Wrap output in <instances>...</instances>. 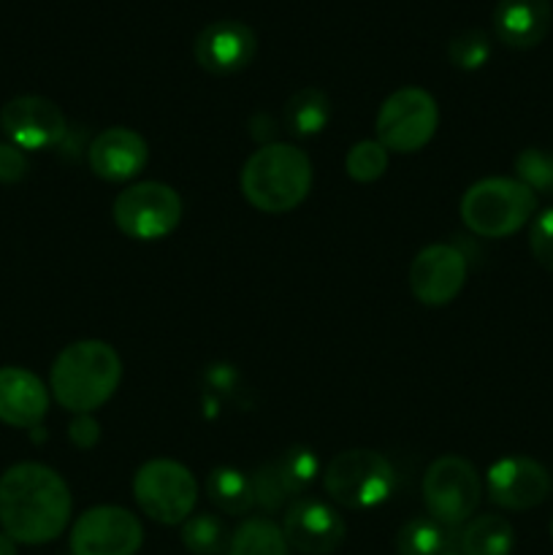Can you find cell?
I'll use <instances>...</instances> for the list:
<instances>
[{
	"label": "cell",
	"instance_id": "cell-4",
	"mask_svg": "<svg viewBox=\"0 0 553 555\" xmlns=\"http://www.w3.org/2000/svg\"><path fill=\"white\" fill-rule=\"evenodd\" d=\"M537 195L518 179L488 177L472 184L461 198V220L475 236L504 238L535 217Z\"/></svg>",
	"mask_w": 553,
	"mask_h": 555
},
{
	"label": "cell",
	"instance_id": "cell-15",
	"mask_svg": "<svg viewBox=\"0 0 553 555\" xmlns=\"http://www.w3.org/2000/svg\"><path fill=\"white\" fill-rule=\"evenodd\" d=\"M488 496L497 507L524 509L540 507L551 491V477H548L545 466L537 464L535 459H524V455H510V459L497 461L486 475Z\"/></svg>",
	"mask_w": 553,
	"mask_h": 555
},
{
	"label": "cell",
	"instance_id": "cell-5",
	"mask_svg": "<svg viewBox=\"0 0 553 555\" xmlns=\"http://www.w3.org/2000/svg\"><path fill=\"white\" fill-rule=\"evenodd\" d=\"M323 488L339 507L372 509L394 496L396 472L377 450H345L325 466Z\"/></svg>",
	"mask_w": 553,
	"mask_h": 555
},
{
	"label": "cell",
	"instance_id": "cell-22",
	"mask_svg": "<svg viewBox=\"0 0 553 555\" xmlns=\"http://www.w3.org/2000/svg\"><path fill=\"white\" fill-rule=\"evenodd\" d=\"M331 119V101L318 87H304L293 92L285 103V128L293 135H314L325 130Z\"/></svg>",
	"mask_w": 553,
	"mask_h": 555
},
{
	"label": "cell",
	"instance_id": "cell-20",
	"mask_svg": "<svg viewBox=\"0 0 553 555\" xmlns=\"http://www.w3.org/2000/svg\"><path fill=\"white\" fill-rule=\"evenodd\" d=\"M211 504L226 515H247L255 507L253 480L233 466H217L206 477Z\"/></svg>",
	"mask_w": 553,
	"mask_h": 555
},
{
	"label": "cell",
	"instance_id": "cell-27",
	"mask_svg": "<svg viewBox=\"0 0 553 555\" xmlns=\"http://www.w3.org/2000/svg\"><path fill=\"white\" fill-rule=\"evenodd\" d=\"M491 57V38L486 30H461L459 36L450 38L448 60L461 70H477Z\"/></svg>",
	"mask_w": 553,
	"mask_h": 555
},
{
	"label": "cell",
	"instance_id": "cell-18",
	"mask_svg": "<svg viewBox=\"0 0 553 555\" xmlns=\"http://www.w3.org/2000/svg\"><path fill=\"white\" fill-rule=\"evenodd\" d=\"M551 0H499L493 33L510 49H531L551 30Z\"/></svg>",
	"mask_w": 553,
	"mask_h": 555
},
{
	"label": "cell",
	"instance_id": "cell-10",
	"mask_svg": "<svg viewBox=\"0 0 553 555\" xmlns=\"http://www.w3.org/2000/svg\"><path fill=\"white\" fill-rule=\"evenodd\" d=\"M144 542L141 520L123 507H92L70 529L74 555H136Z\"/></svg>",
	"mask_w": 553,
	"mask_h": 555
},
{
	"label": "cell",
	"instance_id": "cell-21",
	"mask_svg": "<svg viewBox=\"0 0 553 555\" xmlns=\"http://www.w3.org/2000/svg\"><path fill=\"white\" fill-rule=\"evenodd\" d=\"M226 555H291V545L274 520L247 518L233 531Z\"/></svg>",
	"mask_w": 553,
	"mask_h": 555
},
{
	"label": "cell",
	"instance_id": "cell-28",
	"mask_svg": "<svg viewBox=\"0 0 553 555\" xmlns=\"http://www.w3.org/2000/svg\"><path fill=\"white\" fill-rule=\"evenodd\" d=\"M515 173L531 193H553V152L529 146L515 157Z\"/></svg>",
	"mask_w": 553,
	"mask_h": 555
},
{
	"label": "cell",
	"instance_id": "cell-1",
	"mask_svg": "<svg viewBox=\"0 0 553 555\" xmlns=\"http://www.w3.org/2000/svg\"><path fill=\"white\" fill-rule=\"evenodd\" d=\"M70 491L43 464H14L0 475V526L20 545H47L70 520Z\"/></svg>",
	"mask_w": 553,
	"mask_h": 555
},
{
	"label": "cell",
	"instance_id": "cell-8",
	"mask_svg": "<svg viewBox=\"0 0 553 555\" xmlns=\"http://www.w3.org/2000/svg\"><path fill=\"white\" fill-rule=\"evenodd\" d=\"M182 198L163 182H139L125 188L114 201V222L136 242H157L177 231Z\"/></svg>",
	"mask_w": 553,
	"mask_h": 555
},
{
	"label": "cell",
	"instance_id": "cell-33",
	"mask_svg": "<svg viewBox=\"0 0 553 555\" xmlns=\"http://www.w3.org/2000/svg\"><path fill=\"white\" fill-rule=\"evenodd\" d=\"M0 555H16V542L0 531Z\"/></svg>",
	"mask_w": 553,
	"mask_h": 555
},
{
	"label": "cell",
	"instance_id": "cell-35",
	"mask_svg": "<svg viewBox=\"0 0 553 555\" xmlns=\"http://www.w3.org/2000/svg\"><path fill=\"white\" fill-rule=\"evenodd\" d=\"M551 537H553V518H551Z\"/></svg>",
	"mask_w": 553,
	"mask_h": 555
},
{
	"label": "cell",
	"instance_id": "cell-16",
	"mask_svg": "<svg viewBox=\"0 0 553 555\" xmlns=\"http://www.w3.org/2000/svg\"><path fill=\"white\" fill-rule=\"evenodd\" d=\"M87 160L95 177L106 182H128L144 171L150 160V146L136 130L108 128L92 139Z\"/></svg>",
	"mask_w": 553,
	"mask_h": 555
},
{
	"label": "cell",
	"instance_id": "cell-29",
	"mask_svg": "<svg viewBox=\"0 0 553 555\" xmlns=\"http://www.w3.org/2000/svg\"><path fill=\"white\" fill-rule=\"evenodd\" d=\"M253 493H255V504H258L263 513H276V509L285 507V502L291 496H287L285 486H282L280 475H276L274 464H260L258 469L253 472Z\"/></svg>",
	"mask_w": 553,
	"mask_h": 555
},
{
	"label": "cell",
	"instance_id": "cell-24",
	"mask_svg": "<svg viewBox=\"0 0 553 555\" xmlns=\"http://www.w3.org/2000/svg\"><path fill=\"white\" fill-rule=\"evenodd\" d=\"M271 464H274V469H276V475H280L282 486H285L287 496L304 493L314 480H318V475H320L318 455H314L309 448H304V444H293V448H287L285 453L276 455Z\"/></svg>",
	"mask_w": 553,
	"mask_h": 555
},
{
	"label": "cell",
	"instance_id": "cell-6",
	"mask_svg": "<svg viewBox=\"0 0 553 555\" xmlns=\"http://www.w3.org/2000/svg\"><path fill=\"white\" fill-rule=\"evenodd\" d=\"M133 496L146 518L163 526H179L193 513L198 486L188 466L179 461L155 459L136 472Z\"/></svg>",
	"mask_w": 553,
	"mask_h": 555
},
{
	"label": "cell",
	"instance_id": "cell-19",
	"mask_svg": "<svg viewBox=\"0 0 553 555\" xmlns=\"http://www.w3.org/2000/svg\"><path fill=\"white\" fill-rule=\"evenodd\" d=\"M515 545V531L502 515H480L470 520L459 537L461 555H510Z\"/></svg>",
	"mask_w": 553,
	"mask_h": 555
},
{
	"label": "cell",
	"instance_id": "cell-32",
	"mask_svg": "<svg viewBox=\"0 0 553 555\" xmlns=\"http://www.w3.org/2000/svg\"><path fill=\"white\" fill-rule=\"evenodd\" d=\"M68 437L76 448L90 450L101 439V426H98V421L92 415H76V421L68 426Z\"/></svg>",
	"mask_w": 553,
	"mask_h": 555
},
{
	"label": "cell",
	"instance_id": "cell-23",
	"mask_svg": "<svg viewBox=\"0 0 553 555\" xmlns=\"http://www.w3.org/2000/svg\"><path fill=\"white\" fill-rule=\"evenodd\" d=\"M450 531L434 518H412L396 534V553L399 555H442L448 553Z\"/></svg>",
	"mask_w": 553,
	"mask_h": 555
},
{
	"label": "cell",
	"instance_id": "cell-7",
	"mask_svg": "<svg viewBox=\"0 0 553 555\" xmlns=\"http://www.w3.org/2000/svg\"><path fill=\"white\" fill-rule=\"evenodd\" d=\"M439 125V108L432 92L421 87H401L390 92L377 112V141L390 152H417L434 139Z\"/></svg>",
	"mask_w": 553,
	"mask_h": 555
},
{
	"label": "cell",
	"instance_id": "cell-2",
	"mask_svg": "<svg viewBox=\"0 0 553 555\" xmlns=\"http://www.w3.org/2000/svg\"><path fill=\"white\" fill-rule=\"evenodd\" d=\"M123 361L117 350L101 339H81L65 347L52 363V393L60 406L74 415H90L106 404L119 388Z\"/></svg>",
	"mask_w": 553,
	"mask_h": 555
},
{
	"label": "cell",
	"instance_id": "cell-17",
	"mask_svg": "<svg viewBox=\"0 0 553 555\" xmlns=\"http://www.w3.org/2000/svg\"><path fill=\"white\" fill-rule=\"evenodd\" d=\"M49 393L41 379L22 366L0 369V421L16 428H38L47 417Z\"/></svg>",
	"mask_w": 553,
	"mask_h": 555
},
{
	"label": "cell",
	"instance_id": "cell-26",
	"mask_svg": "<svg viewBox=\"0 0 553 555\" xmlns=\"http://www.w3.org/2000/svg\"><path fill=\"white\" fill-rule=\"evenodd\" d=\"M347 177L356 182H377L385 171H388V150L380 141H358L350 146L345 157Z\"/></svg>",
	"mask_w": 553,
	"mask_h": 555
},
{
	"label": "cell",
	"instance_id": "cell-11",
	"mask_svg": "<svg viewBox=\"0 0 553 555\" xmlns=\"http://www.w3.org/2000/svg\"><path fill=\"white\" fill-rule=\"evenodd\" d=\"M412 296L426 307H445L466 282V258L453 244H428L412 258L407 271Z\"/></svg>",
	"mask_w": 553,
	"mask_h": 555
},
{
	"label": "cell",
	"instance_id": "cell-12",
	"mask_svg": "<svg viewBox=\"0 0 553 555\" xmlns=\"http://www.w3.org/2000/svg\"><path fill=\"white\" fill-rule=\"evenodd\" d=\"M0 125L11 144L22 152L49 150L60 144L65 135V114L49 98L41 95H20L11 98L0 112Z\"/></svg>",
	"mask_w": 553,
	"mask_h": 555
},
{
	"label": "cell",
	"instance_id": "cell-9",
	"mask_svg": "<svg viewBox=\"0 0 553 555\" xmlns=\"http://www.w3.org/2000/svg\"><path fill=\"white\" fill-rule=\"evenodd\" d=\"M480 475L475 466L459 455H442L423 475V502L428 515L442 526L466 524L480 504Z\"/></svg>",
	"mask_w": 553,
	"mask_h": 555
},
{
	"label": "cell",
	"instance_id": "cell-25",
	"mask_svg": "<svg viewBox=\"0 0 553 555\" xmlns=\"http://www.w3.org/2000/svg\"><path fill=\"white\" fill-rule=\"evenodd\" d=\"M228 542L231 534L215 515L201 513L182 524V545L193 555H222L228 551Z\"/></svg>",
	"mask_w": 553,
	"mask_h": 555
},
{
	"label": "cell",
	"instance_id": "cell-13",
	"mask_svg": "<svg viewBox=\"0 0 553 555\" xmlns=\"http://www.w3.org/2000/svg\"><path fill=\"white\" fill-rule=\"evenodd\" d=\"M282 534L293 551L304 555H329L345 542V520L320 499H296L285 509Z\"/></svg>",
	"mask_w": 553,
	"mask_h": 555
},
{
	"label": "cell",
	"instance_id": "cell-31",
	"mask_svg": "<svg viewBox=\"0 0 553 555\" xmlns=\"http://www.w3.org/2000/svg\"><path fill=\"white\" fill-rule=\"evenodd\" d=\"M27 173V157L20 146L0 144V184L22 182Z\"/></svg>",
	"mask_w": 553,
	"mask_h": 555
},
{
	"label": "cell",
	"instance_id": "cell-3",
	"mask_svg": "<svg viewBox=\"0 0 553 555\" xmlns=\"http://www.w3.org/2000/svg\"><path fill=\"white\" fill-rule=\"evenodd\" d=\"M312 190V163L298 146L271 144L249 155L242 168V193L266 215L296 209Z\"/></svg>",
	"mask_w": 553,
	"mask_h": 555
},
{
	"label": "cell",
	"instance_id": "cell-30",
	"mask_svg": "<svg viewBox=\"0 0 553 555\" xmlns=\"http://www.w3.org/2000/svg\"><path fill=\"white\" fill-rule=\"evenodd\" d=\"M529 249L542 269L553 271V209L540 211L531 222Z\"/></svg>",
	"mask_w": 553,
	"mask_h": 555
},
{
	"label": "cell",
	"instance_id": "cell-14",
	"mask_svg": "<svg viewBox=\"0 0 553 555\" xmlns=\"http://www.w3.org/2000/svg\"><path fill=\"white\" fill-rule=\"evenodd\" d=\"M255 52H258L255 30L236 20L209 22V25L195 36L193 43L195 63L215 76L239 74V70H244L253 63Z\"/></svg>",
	"mask_w": 553,
	"mask_h": 555
},
{
	"label": "cell",
	"instance_id": "cell-34",
	"mask_svg": "<svg viewBox=\"0 0 553 555\" xmlns=\"http://www.w3.org/2000/svg\"><path fill=\"white\" fill-rule=\"evenodd\" d=\"M442 555H461V553H455V551H448V553H442Z\"/></svg>",
	"mask_w": 553,
	"mask_h": 555
}]
</instances>
